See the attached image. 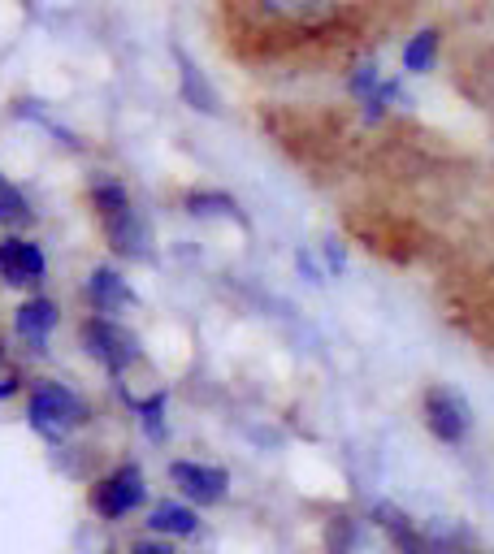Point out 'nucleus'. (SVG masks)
I'll use <instances>...</instances> for the list:
<instances>
[{"label": "nucleus", "instance_id": "obj_1", "mask_svg": "<svg viewBox=\"0 0 494 554\" xmlns=\"http://www.w3.org/2000/svg\"><path fill=\"white\" fill-rule=\"evenodd\" d=\"M31 425H35V433H44V438H52V442H61L70 429H78L87 420V407H83V399H78L74 390H65V386H57V381H44V386H35V394H31Z\"/></svg>", "mask_w": 494, "mask_h": 554}, {"label": "nucleus", "instance_id": "obj_2", "mask_svg": "<svg viewBox=\"0 0 494 554\" xmlns=\"http://www.w3.org/2000/svg\"><path fill=\"white\" fill-rule=\"evenodd\" d=\"M421 412H425L429 433H434L442 446H460L468 438V429H473V412H468V403L447 386H429L425 399H421Z\"/></svg>", "mask_w": 494, "mask_h": 554}, {"label": "nucleus", "instance_id": "obj_3", "mask_svg": "<svg viewBox=\"0 0 494 554\" xmlns=\"http://www.w3.org/2000/svg\"><path fill=\"white\" fill-rule=\"evenodd\" d=\"M143 498H148V490H143V472L135 464H126L122 472H113L109 481H100L96 490H91V507H96L104 520H122L135 507H143Z\"/></svg>", "mask_w": 494, "mask_h": 554}, {"label": "nucleus", "instance_id": "obj_4", "mask_svg": "<svg viewBox=\"0 0 494 554\" xmlns=\"http://www.w3.org/2000/svg\"><path fill=\"white\" fill-rule=\"evenodd\" d=\"M83 338H87V351L96 355V360L109 368V373H122V368L139 355V351H135V338H130L126 329H117L109 316H100V321H87Z\"/></svg>", "mask_w": 494, "mask_h": 554}, {"label": "nucleus", "instance_id": "obj_5", "mask_svg": "<svg viewBox=\"0 0 494 554\" xmlns=\"http://www.w3.org/2000/svg\"><path fill=\"white\" fill-rule=\"evenodd\" d=\"M169 477H174L178 490L187 494L191 503H200V507L221 503L226 490H230V472L226 468H208V464H174V468H169Z\"/></svg>", "mask_w": 494, "mask_h": 554}, {"label": "nucleus", "instance_id": "obj_6", "mask_svg": "<svg viewBox=\"0 0 494 554\" xmlns=\"http://www.w3.org/2000/svg\"><path fill=\"white\" fill-rule=\"evenodd\" d=\"M0 277H5L9 286L39 282V277H44V252L26 239H5L0 243Z\"/></svg>", "mask_w": 494, "mask_h": 554}, {"label": "nucleus", "instance_id": "obj_7", "mask_svg": "<svg viewBox=\"0 0 494 554\" xmlns=\"http://www.w3.org/2000/svg\"><path fill=\"white\" fill-rule=\"evenodd\" d=\"M104 234H109L113 252H122V256H148V221H143L135 208H122V213L104 217Z\"/></svg>", "mask_w": 494, "mask_h": 554}, {"label": "nucleus", "instance_id": "obj_8", "mask_svg": "<svg viewBox=\"0 0 494 554\" xmlns=\"http://www.w3.org/2000/svg\"><path fill=\"white\" fill-rule=\"evenodd\" d=\"M52 325H57V308H52L48 299H26L22 308H18V334L31 342L35 351H48L44 342L52 334Z\"/></svg>", "mask_w": 494, "mask_h": 554}, {"label": "nucleus", "instance_id": "obj_9", "mask_svg": "<svg viewBox=\"0 0 494 554\" xmlns=\"http://www.w3.org/2000/svg\"><path fill=\"white\" fill-rule=\"evenodd\" d=\"M87 290H91V299H96V308H100L104 316H113V312H122L126 303H135V295H130V286H126L113 269H96V273H91Z\"/></svg>", "mask_w": 494, "mask_h": 554}, {"label": "nucleus", "instance_id": "obj_10", "mask_svg": "<svg viewBox=\"0 0 494 554\" xmlns=\"http://www.w3.org/2000/svg\"><path fill=\"white\" fill-rule=\"evenodd\" d=\"M195 511L191 507H182V503H161L152 511V520H148V529L152 533H161V537H191L195 533Z\"/></svg>", "mask_w": 494, "mask_h": 554}, {"label": "nucleus", "instance_id": "obj_11", "mask_svg": "<svg viewBox=\"0 0 494 554\" xmlns=\"http://www.w3.org/2000/svg\"><path fill=\"white\" fill-rule=\"evenodd\" d=\"M434 57H438V31L412 35L408 48H403V65H408L412 74H429V70H434Z\"/></svg>", "mask_w": 494, "mask_h": 554}, {"label": "nucleus", "instance_id": "obj_12", "mask_svg": "<svg viewBox=\"0 0 494 554\" xmlns=\"http://www.w3.org/2000/svg\"><path fill=\"white\" fill-rule=\"evenodd\" d=\"M178 65H182V96L191 100V109H204V113H217V96L208 91V83L195 74V65L178 52Z\"/></svg>", "mask_w": 494, "mask_h": 554}, {"label": "nucleus", "instance_id": "obj_13", "mask_svg": "<svg viewBox=\"0 0 494 554\" xmlns=\"http://www.w3.org/2000/svg\"><path fill=\"white\" fill-rule=\"evenodd\" d=\"M377 524L390 533V542H395L399 550H408V554H421V542H416V533H412V524L408 516H399L395 507H377Z\"/></svg>", "mask_w": 494, "mask_h": 554}, {"label": "nucleus", "instance_id": "obj_14", "mask_svg": "<svg viewBox=\"0 0 494 554\" xmlns=\"http://www.w3.org/2000/svg\"><path fill=\"white\" fill-rule=\"evenodd\" d=\"M91 204L100 208V221H104V217H113V213H122V208H130V195L117 187V182H96V187H91Z\"/></svg>", "mask_w": 494, "mask_h": 554}, {"label": "nucleus", "instance_id": "obj_15", "mask_svg": "<svg viewBox=\"0 0 494 554\" xmlns=\"http://www.w3.org/2000/svg\"><path fill=\"white\" fill-rule=\"evenodd\" d=\"M325 546H330V554H351V550H356V520L334 516L330 529H325Z\"/></svg>", "mask_w": 494, "mask_h": 554}, {"label": "nucleus", "instance_id": "obj_16", "mask_svg": "<svg viewBox=\"0 0 494 554\" xmlns=\"http://www.w3.org/2000/svg\"><path fill=\"white\" fill-rule=\"evenodd\" d=\"M22 217H31V208H26L22 191L13 187L5 174H0V221H22Z\"/></svg>", "mask_w": 494, "mask_h": 554}, {"label": "nucleus", "instance_id": "obj_17", "mask_svg": "<svg viewBox=\"0 0 494 554\" xmlns=\"http://www.w3.org/2000/svg\"><path fill=\"white\" fill-rule=\"evenodd\" d=\"M187 208L195 217H208V213H234V200L230 195H213V191H195L187 195Z\"/></svg>", "mask_w": 494, "mask_h": 554}, {"label": "nucleus", "instance_id": "obj_18", "mask_svg": "<svg viewBox=\"0 0 494 554\" xmlns=\"http://www.w3.org/2000/svg\"><path fill=\"white\" fill-rule=\"evenodd\" d=\"M161 412H165V394H152V399L139 403V416H143V429H148L152 442H165V425H161Z\"/></svg>", "mask_w": 494, "mask_h": 554}, {"label": "nucleus", "instance_id": "obj_19", "mask_svg": "<svg viewBox=\"0 0 494 554\" xmlns=\"http://www.w3.org/2000/svg\"><path fill=\"white\" fill-rule=\"evenodd\" d=\"M130 554H178V550H174V546H165V542H139Z\"/></svg>", "mask_w": 494, "mask_h": 554}, {"label": "nucleus", "instance_id": "obj_20", "mask_svg": "<svg viewBox=\"0 0 494 554\" xmlns=\"http://www.w3.org/2000/svg\"><path fill=\"white\" fill-rule=\"evenodd\" d=\"M325 256H330V269H343V247H338L334 239H330V247H325Z\"/></svg>", "mask_w": 494, "mask_h": 554}]
</instances>
